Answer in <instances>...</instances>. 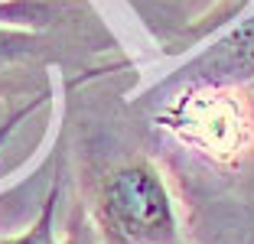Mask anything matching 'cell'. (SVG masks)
<instances>
[{"label": "cell", "instance_id": "4", "mask_svg": "<svg viewBox=\"0 0 254 244\" xmlns=\"http://www.w3.org/2000/svg\"><path fill=\"white\" fill-rule=\"evenodd\" d=\"M36 49V39L30 33H20V30H0V65H7L13 59H23Z\"/></svg>", "mask_w": 254, "mask_h": 244}, {"label": "cell", "instance_id": "5", "mask_svg": "<svg viewBox=\"0 0 254 244\" xmlns=\"http://www.w3.org/2000/svg\"><path fill=\"white\" fill-rule=\"evenodd\" d=\"M251 88V98H248V114H251V124H254V85H248Z\"/></svg>", "mask_w": 254, "mask_h": 244}, {"label": "cell", "instance_id": "3", "mask_svg": "<svg viewBox=\"0 0 254 244\" xmlns=\"http://www.w3.org/2000/svg\"><path fill=\"white\" fill-rule=\"evenodd\" d=\"M56 202H59V189L53 185L43 212L36 215V222L16 238H0V244H72V241H59V235H56Z\"/></svg>", "mask_w": 254, "mask_h": 244}, {"label": "cell", "instance_id": "1", "mask_svg": "<svg viewBox=\"0 0 254 244\" xmlns=\"http://www.w3.org/2000/svg\"><path fill=\"white\" fill-rule=\"evenodd\" d=\"M95 222L105 244H180L170 189L150 163H127L101 183Z\"/></svg>", "mask_w": 254, "mask_h": 244}, {"label": "cell", "instance_id": "2", "mask_svg": "<svg viewBox=\"0 0 254 244\" xmlns=\"http://www.w3.org/2000/svg\"><path fill=\"white\" fill-rule=\"evenodd\" d=\"M173 85L180 91H225L254 85V13L186 62L163 88Z\"/></svg>", "mask_w": 254, "mask_h": 244}]
</instances>
